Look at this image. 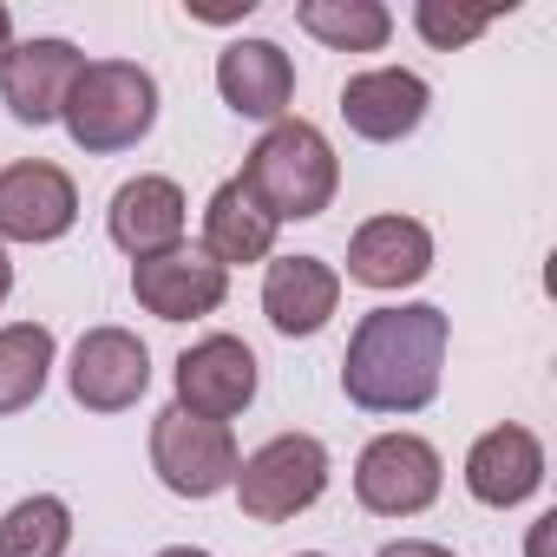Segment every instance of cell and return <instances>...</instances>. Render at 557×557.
Instances as JSON below:
<instances>
[{
    "mask_svg": "<svg viewBox=\"0 0 557 557\" xmlns=\"http://www.w3.org/2000/svg\"><path fill=\"white\" fill-rule=\"evenodd\" d=\"M453 348V322L433 302L407 309H374L348 335L342 355V394L361 413H420L440 394V368Z\"/></svg>",
    "mask_w": 557,
    "mask_h": 557,
    "instance_id": "1",
    "label": "cell"
},
{
    "mask_svg": "<svg viewBox=\"0 0 557 557\" xmlns=\"http://www.w3.org/2000/svg\"><path fill=\"white\" fill-rule=\"evenodd\" d=\"M256 210L283 230V223H309L335 203V184H342V158L335 145L309 125V119H275L256 151L243 158V177H236Z\"/></svg>",
    "mask_w": 557,
    "mask_h": 557,
    "instance_id": "2",
    "label": "cell"
},
{
    "mask_svg": "<svg viewBox=\"0 0 557 557\" xmlns=\"http://www.w3.org/2000/svg\"><path fill=\"white\" fill-rule=\"evenodd\" d=\"M60 125L73 132V145L86 158L132 151L158 125V79L132 60H86L60 106Z\"/></svg>",
    "mask_w": 557,
    "mask_h": 557,
    "instance_id": "3",
    "label": "cell"
},
{
    "mask_svg": "<svg viewBox=\"0 0 557 557\" xmlns=\"http://www.w3.org/2000/svg\"><path fill=\"white\" fill-rule=\"evenodd\" d=\"M236 505L256 524H283L296 511H309L329 492V446L315 433H275L269 446H256L236 466Z\"/></svg>",
    "mask_w": 557,
    "mask_h": 557,
    "instance_id": "4",
    "label": "cell"
},
{
    "mask_svg": "<svg viewBox=\"0 0 557 557\" xmlns=\"http://www.w3.org/2000/svg\"><path fill=\"white\" fill-rule=\"evenodd\" d=\"M236 466H243V453H236L230 426L197 420L184 407H164L151 420V472L164 479V492H177V498H216V492H230Z\"/></svg>",
    "mask_w": 557,
    "mask_h": 557,
    "instance_id": "5",
    "label": "cell"
},
{
    "mask_svg": "<svg viewBox=\"0 0 557 557\" xmlns=\"http://www.w3.org/2000/svg\"><path fill=\"white\" fill-rule=\"evenodd\" d=\"M440 479H446V466L420 433H381L355 466V498L374 518H413L440 498Z\"/></svg>",
    "mask_w": 557,
    "mask_h": 557,
    "instance_id": "6",
    "label": "cell"
},
{
    "mask_svg": "<svg viewBox=\"0 0 557 557\" xmlns=\"http://www.w3.org/2000/svg\"><path fill=\"white\" fill-rule=\"evenodd\" d=\"M132 296L145 315L158 322H197V315H216L223 296H230V269L210 262L197 243H177L164 256H145L132 262Z\"/></svg>",
    "mask_w": 557,
    "mask_h": 557,
    "instance_id": "7",
    "label": "cell"
},
{
    "mask_svg": "<svg viewBox=\"0 0 557 557\" xmlns=\"http://www.w3.org/2000/svg\"><path fill=\"white\" fill-rule=\"evenodd\" d=\"M66 387L86 413H125L151 387V355L132 329H86L66 368Z\"/></svg>",
    "mask_w": 557,
    "mask_h": 557,
    "instance_id": "8",
    "label": "cell"
},
{
    "mask_svg": "<svg viewBox=\"0 0 557 557\" xmlns=\"http://www.w3.org/2000/svg\"><path fill=\"white\" fill-rule=\"evenodd\" d=\"M79 223V190L60 164L21 158L0 171V236L8 243H60Z\"/></svg>",
    "mask_w": 557,
    "mask_h": 557,
    "instance_id": "9",
    "label": "cell"
},
{
    "mask_svg": "<svg viewBox=\"0 0 557 557\" xmlns=\"http://www.w3.org/2000/svg\"><path fill=\"white\" fill-rule=\"evenodd\" d=\"M256 400V355L236 335H203L197 348L177 355V407L197 420L230 426Z\"/></svg>",
    "mask_w": 557,
    "mask_h": 557,
    "instance_id": "10",
    "label": "cell"
},
{
    "mask_svg": "<svg viewBox=\"0 0 557 557\" xmlns=\"http://www.w3.org/2000/svg\"><path fill=\"white\" fill-rule=\"evenodd\" d=\"M426 106H433V86L407 66H374V73H355L342 86V119L355 138L368 145H400L426 125Z\"/></svg>",
    "mask_w": 557,
    "mask_h": 557,
    "instance_id": "11",
    "label": "cell"
},
{
    "mask_svg": "<svg viewBox=\"0 0 557 557\" xmlns=\"http://www.w3.org/2000/svg\"><path fill=\"white\" fill-rule=\"evenodd\" d=\"M79 66H86V53L73 40H14L8 66H0V106L21 125H53Z\"/></svg>",
    "mask_w": 557,
    "mask_h": 557,
    "instance_id": "12",
    "label": "cell"
},
{
    "mask_svg": "<svg viewBox=\"0 0 557 557\" xmlns=\"http://www.w3.org/2000/svg\"><path fill=\"white\" fill-rule=\"evenodd\" d=\"M216 92L236 119L275 125L289 119V99H296V60L275 40H230L216 53Z\"/></svg>",
    "mask_w": 557,
    "mask_h": 557,
    "instance_id": "13",
    "label": "cell"
},
{
    "mask_svg": "<svg viewBox=\"0 0 557 557\" xmlns=\"http://www.w3.org/2000/svg\"><path fill=\"white\" fill-rule=\"evenodd\" d=\"M342 302V269L322 256H275L262 275V315L275 335H322Z\"/></svg>",
    "mask_w": 557,
    "mask_h": 557,
    "instance_id": "14",
    "label": "cell"
},
{
    "mask_svg": "<svg viewBox=\"0 0 557 557\" xmlns=\"http://www.w3.org/2000/svg\"><path fill=\"white\" fill-rule=\"evenodd\" d=\"M466 485H472V498L492 505V511L524 505V498L544 485V446H537V433H531V426H511V420L492 426V433H479L472 453H466Z\"/></svg>",
    "mask_w": 557,
    "mask_h": 557,
    "instance_id": "15",
    "label": "cell"
},
{
    "mask_svg": "<svg viewBox=\"0 0 557 557\" xmlns=\"http://www.w3.org/2000/svg\"><path fill=\"white\" fill-rule=\"evenodd\" d=\"M433 269V236L413 216H368L348 236V283L361 289H407Z\"/></svg>",
    "mask_w": 557,
    "mask_h": 557,
    "instance_id": "16",
    "label": "cell"
},
{
    "mask_svg": "<svg viewBox=\"0 0 557 557\" xmlns=\"http://www.w3.org/2000/svg\"><path fill=\"white\" fill-rule=\"evenodd\" d=\"M106 223H112V243H119L132 262L164 256V249L184 243V190H177L171 177H132V184H119Z\"/></svg>",
    "mask_w": 557,
    "mask_h": 557,
    "instance_id": "17",
    "label": "cell"
},
{
    "mask_svg": "<svg viewBox=\"0 0 557 557\" xmlns=\"http://www.w3.org/2000/svg\"><path fill=\"white\" fill-rule=\"evenodd\" d=\"M210 262H269V249H275V223L256 210V197L230 177V184H216L210 190V203H203V243H197Z\"/></svg>",
    "mask_w": 557,
    "mask_h": 557,
    "instance_id": "18",
    "label": "cell"
},
{
    "mask_svg": "<svg viewBox=\"0 0 557 557\" xmlns=\"http://www.w3.org/2000/svg\"><path fill=\"white\" fill-rule=\"evenodd\" d=\"M296 21L329 53H381L387 34H394V14L381 8V0H302Z\"/></svg>",
    "mask_w": 557,
    "mask_h": 557,
    "instance_id": "19",
    "label": "cell"
},
{
    "mask_svg": "<svg viewBox=\"0 0 557 557\" xmlns=\"http://www.w3.org/2000/svg\"><path fill=\"white\" fill-rule=\"evenodd\" d=\"M53 374V329L40 322H14L0 329V413H21L47 394Z\"/></svg>",
    "mask_w": 557,
    "mask_h": 557,
    "instance_id": "20",
    "label": "cell"
},
{
    "mask_svg": "<svg viewBox=\"0 0 557 557\" xmlns=\"http://www.w3.org/2000/svg\"><path fill=\"white\" fill-rule=\"evenodd\" d=\"M66 544H73V511L53 492H34L0 518V557H66Z\"/></svg>",
    "mask_w": 557,
    "mask_h": 557,
    "instance_id": "21",
    "label": "cell"
},
{
    "mask_svg": "<svg viewBox=\"0 0 557 557\" xmlns=\"http://www.w3.org/2000/svg\"><path fill=\"white\" fill-rule=\"evenodd\" d=\"M492 21H498V14H466V8H446V0H420V8H413V27H420V34H426V47H440V53H453V47L479 40Z\"/></svg>",
    "mask_w": 557,
    "mask_h": 557,
    "instance_id": "22",
    "label": "cell"
},
{
    "mask_svg": "<svg viewBox=\"0 0 557 557\" xmlns=\"http://www.w3.org/2000/svg\"><path fill=\"white\" fill-rule=\"evenodd\" d=\"M381 557H453V550L426 544V537H400V544H381Z\"/></svg>",
    "mask_w": 557,
    "mask_h": 557,
    "instance_id": "23",
    "label": "cell"
},
{
    "mask_svg": "<svg viewBox=\"0 0 557 557\" xmlns=\"http://www.w3.org/2000/svg\"><path fill=\"white\" fill-rule=\"evenodd\" d=\"M550 537H557V511H544V518L531 524V557H550Z\"/></svg>",
    "mask_w": 557,
    "mask_h": 557,
    "instance_id": "24",
    "label": "cell"
},
{
    "mask_svg": "<svg viewBox=\"0 0 557 557\" xmlns=\"http://www.w3.org/2000/svg\"><path fill=\"white\" fill-rule=\"evenodd\" d=\"M8 53H14V14L0 8V66H8Z\"/></svg>",
    "mask_w": 557,
    "mask_h": 557,
    "instance_id": "25",
    "label": "cell"
},
{
    "mask_svg": "<svg viewBox=\"0 0 557 557\" xmlns=\"http://www.w3.org/2000/svg\"><path fill=\"white\" fill-rule=\"evenodd\" d=\"M8 289H14V262H8V249H0V302H8Z\"/></svg>",
    "mask_w": 557,
    "mask_h": 557,
    "instance_id": "26",
    "label": "cell"
},
{
    "mask_svg": "<svg viewBox=\"0 0 557 557\" xmlns=\"http://www.w3.org/2000/svg\"><path fill=\"white\" fill-rule=\"evenodd\" d=\"M158 557H210V550H197V544H171V550H158Z\"/></svg>",
    "mask_w": 557,
    "mask_h": 557,
    "instance_id": "27",
    "label": "cell"
},
{
    "mask_svg": "<svg viewBox=\"0 0 557 557\" xmlns=\"http://www.w3.org/2000/svg\"><path fill=\"white\" fill-rule=\"evenodd\" d=\"M296 557H322V550H296Z\"/></svg>",
    "mask_w": 557,
    "mask_h": 557,
    "instance_id": "28",
    "label": "cell"
}]
</instances>
